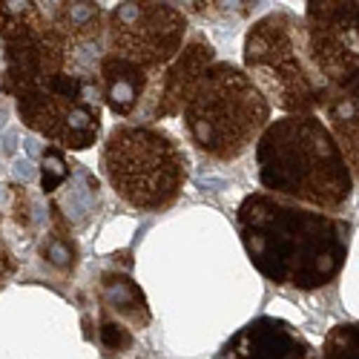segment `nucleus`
<instances>
[{"instance_id": "obj_3", "label": "nucleus", "mask_w": 359, "mask_h": 359, "mask_svg": "<svg viewBox=\"0 0 359 359\" xmlns=\"http://www.w3.org/2000/svg\"><path fill=\"white\" fill-rule=\"evenodd\" d=\"M273 107L250 75L230 61H213L182 109L190 144L213 161H236L273 121Z\"/></svg>"}, {"instance_id": "obj_13", "label": "nucleus", "mask_w": 359, "mask_h": 359, "mask_svg": "<svg viewBox=\"0 0 359 359\" xmlns=\"http://www.w3.org/2000/svg\"><path fill=\"white\" fill-rule=\"evenodd\" d=\"M98 319H115L127 325L130 331H141L149 322L144 290L127 273H118V271L104 273L98 285Z\"/></svg>"}, {"instance_id": "obj_8", "label": "nucleus", "mask_w": 359, "mask_h": 359, "mask_svg": "<svg viewBox=\"0 0 359 359\" xmlns=\"http://www.w3.org/2000/svg\"><path fill=\"white\" fill-rule=\"evenodd\" d=\"M184 9L172 4H115L107 12V55L147 75H161L190 38Z\"/></svg>"}, {"instance_id": "obj_7", "label": "nucleus", "mask_w": 359, "mask_h": 359, "mask_svg": "<svg viewBox=\"0 0 359 359\" xmlns=\"http://www.w3.org/2000/svg\"><path fill=\"white\" fill-rule=\"evenodd\" d=\"M12 101L20 124L46 138L57 149L83 153L101 138L104 101L98 89V75L72 69Z\"/></svg>"}, {"instance_id": "obj_4", "label": "nucleus", "mask_w": 359, "mask_h": 359, "mask_svg": "<svg viewBox=\"0 0 359 359\" xmlns=\"http://www.w3.org/2000/svg\"><path fill=\"white\" fill-rule=\"evenodd\" d=\"M242 61L267 104L285 115H316L325 109L331 86L313 67L305 20L276 9L262 15L245 35Z\"/></svg>"}, {"instance_id": "obj_17", "label": "nucleus", "mask_w": 359, "mask_h": 359, "mask_svg": "<svg viewBox=\"0 0 359 359\" xmlns=\"http://www.w3.org/2000/svg\"><path fill=\"white\" fill-rule=\"evenodd\" d=\"M20 271V259L18 253L12 250V242L6 236V224H4V216H0V290H4Z\"/></svg>"}, {"instance_id": "obj_1", "label": "nucleus", "mask_w": 359, "mask_h": 359, "mask_svg": "<svg viewBox=\"0 0 359 359\" xmlns=\"http://www.w3.org/2000/svg\"><path fill=\"white\" fill-rule=\"evenodd\" d=\"M236 230L256 271L290 290H319L337 282L351 248V224L342 216L264 190L238 201Z\"/></svg>"}, {"instance_id": "obj_16", "label": "nucleus", "mask_w": 359, "mask_h": 359, "mask_svg": "<svg viewBox=\"0 0 359 359\" xmlns=\"http://www.w3.org/2000/svg\"><path fill=\"white\" fill-rule=\"evenodd\" d=\"M69 175V164L64 158V149L57 147H46L43 153V170H41V182H43V193H55V187Z\"/></svg>"}, {"instance_id": "obj_6", "label": "nucleus", "mask_w": 359, "mask_h": 359, "mask_svg": "<svg viewBox=\"0 0 359 359\" xmlns=\"http://www.w3.org/2000/svg\"><path fill=\"white\" fill-rule=\"evenodd\" d=\"M0 93L18 98L72 72L78 46L55 20L49 4L0 0Z\"/></svg>"}, {"instance_id": "obj_11", "label": "nucleus", "mask_w": 359, "mask_h": 359, "mask_svg": "<svg viewBox=\"0 0 359 359\" xmlns=\"http://www.w3.org/2000/svg\"><path fill=\"white\" fill-rule=\"evenodd\" d=\"M216 61V49L201 32H190L184 49L178 52L175 61L158 75L153 109H149V121H161V118L182 115L193 86L198 83L201 72Z\"/></svg>"}, {"instance_id": "obj_5", "label": "nucleus", "mask_w": 359, "mask_h": 359, "mask_svg": "<svg viewBox=\"0 0 359 359\" xmlns=\"http://www.w3.org/2000/svg\"><path fill=\"white\" fill-rule=\"evenodd\" d=\"M101 172L133 210L158 213L184 193L190 158L156 124H115L101 144Z\"/></svg>"}, {"instance_id": "obj_10", "label": "nucleus", "mask_w": 359, "mask_h": 359, "mask_svg": "<svg viewBox=\"0 0 359 359\" xmlns=\"http://www.w3.org/2000/svg\"><path fill=\"white\" fill-rule=\"evenodd\" d=\"M313 345L279 316H256L222 345L213 359H313Z\"/></svg>"}, {"instance_id": "obj_2", "label": "nucleus", "mask_w": 359, "mask_h": 359, "mask_svg": "<svg viewBox=\"0 0 359 359\" xmlns=\"http://www.w3.org/2000/svg\"><path fill=\"white\" fill-rule=\"evenodd\" d=\"M256 178L264 193L339 213L353 196V175L319 115H282L253 144Z\"/></svg>"}, {"instance_id": "obj_15", "label": "nucleus", "mask_w": 359, "mask_h": 359, "mask_svg": "<svg viewBox=\"0 0 359 359\" xmlns=\"http://www.w3.org/2000/svg\"><path fill=\"white\" fill-rule=\"evenodd\" d=\"M98 342L109 353H121L133 345V331L115 319H98Z\"/></svg>"}, {"instance_id": "obj_9", "label": "nucleus", "mask_w": 359, "mask_h": 359, "mask_svg": "<svg viewBox=\"0 0 359 359\" xmlns=\"http://www.w3.org/2000/svg\"><path fill=\"white\" fill-rule=\"evenodd\" d=\"M302 20L313 67L327 86L359 72V0H308Z\"/></svg>"}, {"instance_id": "obj_12", "label": "nucleus", "mask_w": 359, "mask_h": 359, "mask_svg": "<svg viewBox=\"0 0 359 359\" xmlns=\"http://www.w3.org/2000/svg\"><path fill=\"white\" fill-rule=\"evenodd\" d=\"M325 124L334 133L351 175L359 178V72L331 86L325 101Z\"/></svg>"}, {"instance_id": "obj_14", "label": "nucleus", "mask_w": 359, "mask_h": 359, "mask_svg": "<svg viewBox=\"0 0 359 359\" xmlns=\"http://www.w3.org/2000/svg\"><path fill=\"white\" fill-rule=\"evenodd\" d=\"M313 359H359V322L334 325Z\"/></svg>"}]
</instances>
